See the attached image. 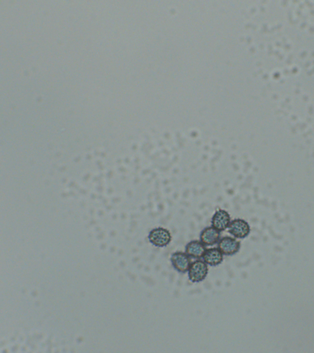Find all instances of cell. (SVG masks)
I'll return each instance as SVG.
<instances>
[{"label":"cell","instance_id":"obj_3","mask_svg":"<svg viewBox=\"0 0 314 353\" xmlns=\"http://www.w3.org/2000/svg\"><path fill=\"white\" fill-rule=\"evenodd\" d=\"M229 232L237 239L247 238L251 232L250 226L248 223L242 219H235L230 223Z\"/></svg>","mask_w":314,"mask_h":353},{"label":"cell","instance_id":"obj_4","mask_svg":"<svg viewBox=\"0 0 314 353\" xmlns=\"http://www.w3.org/2000/svg\"><path fill=\"white\" fill-rule=\"evenodd\" d=\"M218 248L224 255L233 256L238 253L241 248V242L235 238L227 236L220 239L218 243Z\"/></svg>","mask_w":314,"mask_h":353},{"label":"cell","instance_id":"obj_2","mask_svg":"<svg viewBox=\"0 0 314 353\" xmlns=\"http://www.w3.org/2000/svg\"><path fill=\"white\" fill-rule=\"evenodd\" d=\"M148 238L150 243L156 247H166L172 240L170 232L163 228L152 229L149 233Z\"/></svg>","mask_w":314,"mask_h":353},{"label":"cell","instance_id":"obj_9","mask_svg":"<svg viewBox=\"0 0 314 353\" xmlns=\"http://www.w3.org/2000/svg\"><path fill=\"white\" fill-rule=\"evenodd\" d=\"M203 258L208 265L217 266L223 262V254L218 248H209L206 250Z\"/></svg>","mask_w":314,"mask_h":353},{"label":"cell","instance_id":"obj_5","mask_svg":"<svg viewBox=\"0 0 314 353\" xmlns=\"http://www.w3.org/2000/svg\"><path fill=\"white\" fill-rule=\"evenodd\" d=\"M171 262L173 268L182 274H185L189 271L191 264H192L190 256L186 253L181 252V251H177L172 254Z\"/></svg>","mask_w":314,"mask_h":353},{"label":"cell","instance_id":"obj_1","mask_svg":"<svg viewBox=\"0 0 314 353\" xmlns=\"http://www.w3.org/2000/svg\"><path fill=\"white\" fill-rule=\"evenodd\" d=\"M208 266L204 261L197 260L191 264L189 271V278L192 283H199L207 277Z\"/></svg>","mask_w":314,"mask_h":353},{"label":"cell","instance_id":"obj_7","mask_svg":"<svg viewBox=\"0 0 314 353\" xmlns=\"http://www.w3.org/2000/svg\"><path fill=\"white\" fill-rule=\"evenodd\" d=\"M221 233L214 227H207L203 230L200 234V241L206 246H212L218 243L220 240Z\"/></svg>","mask_w":314,"mask_h":353},{"label":"cell","instance_id":"obj_8","mask_svg":"<svg viewBox=\"0 0 314 353\" xmlns=\"http://www.w3.org/2000/svg\"><path fill=\"white\" fill-rule=\"evenodd\" d=\"M206 250V245L201 241H192L186 245V253L193 258L200 259L204 256Z\"/></svg>","mask_w":314,"mask_h":353},{"label":"cell","instance_id":"obj_6","mask_svg":"<svg viewBox=\"0 0 314 353\" xmlns=\"http://www.w3.org/2000/svg\"><path fill=\"white\" fill-rule=\"evenodd\" d=\"M231 223V217L227 211L218 209L215 211L212 218V226L220 232L226 231L229 228Z\"/></svg>","mask_w":314,"mask_h":353}]
</instances>
